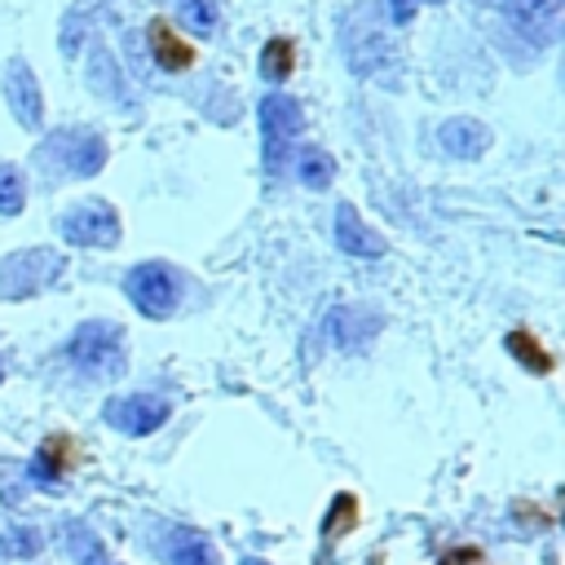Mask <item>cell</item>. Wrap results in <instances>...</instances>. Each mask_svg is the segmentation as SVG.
Segmentation results:
<instances>
[{
    "label": "cell",
    "mask_w": 565,
    "mask_h": 565,
    "mask_svg": "<svg viewBox=\"0 0 565 565\" xmlns=\"http://www.w3.org/2000/svg\"><path fill=\"white\" fill-rule=\"evenodd\" d=\"M428 4H441V0H428Z\"/></svg>",
    "instance_id": "28"
},
{
    "label": "cell",
    "mask_w": 565,
    "mask_h": 565,
    "mask_svg": "<svg viewBox=\"0 0 565 565\" xmlns=\"http://www.w3.org/2000/svg\"><path fill=\"white\" fill-rule=\"evenodd\" d=\"M57 234L71 247H115L119 243V212L110 203H75L57 216Z\"/></svg>",
    "instance_id": "4"
},
{
    "label": "cell",
    "mask_w": 565,
    "mask_h": 565,
    "mask_svg": "<svg viewBox=\"0 0 565 565\" xmlns=\"http://www.w3.org/2000/svg\"><path fill=\"white\" fill-rule=\"evenodd\" d=\"M57 274H62V252L22 247V252L0 260V296L4 300H26V296L44 291L49 282H57Z\"/></svg>",
    "instance_id": "2"
},
{
    "label": "cell",
    "mask_w": 565,
    "mask_h": 565,
    "mask_svg": "<svg viewBox=\"0 0 565 565\" xmlns=\"http://www.w3.org/2000/svg\"><path fill=\"white\" fill-rule=\"evenodd\" d=\"M238 565H269V561H260V556H243Z\"/></svg>",
    "instance_id": "25"
},
{
    "label": "cell",
    "mask_w": 565,
    "mask_h": 565,
    "mask_svg": "<svg viewBox=\"0 0 565 565\" xmlns=\"http://www.w3.org/2000/svg\"><path fill=\"white\" fill-rule=\"evenodd\" d=\"M66 543L75 547V556H79L84 565H102V552H97V543H93V534H88L84 525H71V530H66Z\"/></svg>",
    "instance_id": "23"
},
{
    "label": "cell",
    "mask_w": 565,
    "mask_h": 565,
    "mask_svg": "<svg viewBox=\"0 0 565 565\" xmlns=\"http://www.w3.org/2000/svg\"><path fill=\"white\" fill-rule=\"evenodd\" d=\"M66 459H71V441H66V437H49V441L40 446V455L31 459V477H40V481H57L62 468H66Z\"/></svg>",
    "instance_id": "17"
},
{
    "label": "cell",
    "mask_w": 565,
    "mask_h": 565,
    "mask_svg": "<svg viewBox=\"0 0 565 565\" xmlns=\"http://www.w3.org/2000/svg\"><path fill=\"white\" fill-rule=\"evenodd\" d=\"M335 247L344 252V256H362V260H375V256H384V234L380 230H371L366 221H362V212L353 207V203H340L335 207Z\"/></svg>",
    "instance_id": "10"
},
{
    "label": "cell",
    "mask_w": 565,
    "mask_h": 565,
    "mask_svg": "<svg viewBox=\"0 0 565 565\" xmlns=\"http://www.w3.org/2000/svg\"><path fill=\"white\" fill-rule=\"evenodd\" d=\"M291 71H296V44H291L287 35L265 40V49H260V75H265L269 84H282Z\"/></svg>",
    "instance_id": "16"
},
{
    "label": "cell",
    "mask_w": 565,
    "mask_h": 565,
    "mask_svg": "<svg viewBox=\"0 0 565 565\" xmlns=\"http://www.w3.org/2000/svg\"><path fill=\"white\" fill-rule=\"evenodd\" d=\"M146 40H150V53H154V62H159L163 71H185V66L194 62V49H190V44H181V40H177V31H172L163 18H154V22H150Z\"/></svg>",
    "instance_id": "14"
},
{
    "label": "cell",
    "mask_w": 565,
    "mask_h": 565,
    "mask_svg": "<svg viewBox=\"0 0 565 565\" xmlns=\"http://www.w3.org/2000/svg\"><path fill=\"white\" fill-rule=\"evenodd\" d=\"M561 4L565 0H508L503 9L516 35H525L530 44H552L561 31Z\"/></svg>",
    "instance_id": "9"
},
{
    "label": "cell",
    "mask_w": 565,
    "mask_h": 565,
    "mask_svg": "<svg viewBox=\"0 0 565 565\" xmlns=\"http://www.w3.org/2000/svg\"><path fill=\"white\" fill-rule=\"evenodd\" d=\"M353 516H358L353 494H340V499H335V508L327 512V525H322V530H327V539H340V534H344V521H353Z\"/></svg>",
    "instance_id": "22"
},
{
    "label": "cell",
    "mask_w": 565,
    "mask_h": 565,
    "mask_svg": "<svg viewBox=\"0 0 565 565\" xmlns=\"http://www.w3.org/2000/svg\"><path fill=\"white\" fill-rule=\"evenodd\" d=\"M0 552L4 556H31V552H40V534L26 530V525H4L0 530Z\"/></svg>",
    "instance_id": "21"
},
{
    "label": "cell",
    "mask_w": 565,
    "mask_h": 565,
    "mask_svg": "<svg viewBox=\"0 0 565 565\" xmlns=\"http://www.w3.org/2000/svg\"><path fill=\"white\" fill-rule=\"evenodd\" d=\"M66 362L88 380H119L124 362H128L124 358V331L106 318L75 327V335L66 340Z\"/></svg>",
    "instance_id": "1"
},
{
    "label": "cell",
    "mask_w": 565,
    "mask_h": 565,
    "mask_svg": "<svg viewBox=\"0 0 565 565\" xmlns=\"http://www.w3.org/2000/svg\"><path fill=\"white\" fill-rule=\"evenodd\" d=\"M508 349H512V358H516L521 366H530L534 375H547V371H552V353H543V344H539L530 331H512V335H508Z\"/></svg>",
    "instance_id": "18"
},
{
    "label": "cell",
    "mask_w": 565,
    "mask_h": 565,
    "mask_svg": "<svg viewBox=\"0 0 565 565\" xmlns=\"http://www.w3.org/2000/svg\"><path fill=\"white\" fill-rule=\"evenodd\" d=\"M437 141H441V150H446L450 159H481V154L490 150V128H486L481 119L459 115V119H446V124L437 128Z\"/></svg>",
    "instance_id": "11"
},
{
    "label": "cell",
    "mask_w": 565,
    "mask_h": 565,
    "mask_svg": "<svg viewBox=\"0 0 565 565\" xmlns=\"http://www.w3.org/2000/svg\"><path fill=\"white\" fill-rule=\"evenodd\" d=\"M0 88H4V102H9L13 119H18L22 128H40V119H44V93H40L35 71H31L22 57H9V62H4Z\"/></svg>",
    "instance_id": "6"
},
{
    "label": "cell",
    "mask_w": 565,
    "mask_h": 565,
    "mask_svg": "<svg viewBox=\"0 0 565 565\" xmlns=\"http://www.w3.org/2000/svg\"><path fill=\"white\" fill-rule=\"evenodd\" d=\"M327 331H331V340H335L340 349H358V344H366V340L380 331V318L366 313V309H349V305H340V309H331Z\"/></svg>",
    "instance_id": "13"
},
{
    "label": "cell",
    "mask_w": 565,
    "mask_h": 565,
    "mask_svg": "<svg viewBox=\"0 0 565 565\" xmlns=\"http://www.w3.org/2000/svg\"><path fill=\"white\" fill-rule=\"evenodd\" d=\"M168 397L159 393H132V397H115L106 406V424H115L124 437H146L159 424H168Z\"/></svg>",
    "instance_id": "7"
},
{
    "label": "cell",
    "mask_w": 565,
    "mask_h": 565,
    "mask_svg": "<svg viewBox=\"0 0 565 565\" xmlns=\"http://www.w3.org/2000/svg\"><path fill=\"white\" fill-rule=\"evenodd\" d=\"M124 291H128V300L146 318H168L177 309V300H181V274L168 260H146V265H132L128 269Z\"/></svg>",
    "instance_id": "3"
},
{
    "label": "cell",
    "mask_w": 565,
    "mask_h": 565,
    "mask_svg": "<svg viewBox=\"0 0 565 565\" xmlns=\"http://www.w3.org/2000/svg\"><path fill=\"white\" fill-rule=\"evenodd\" d=\"M415 4H419V0H388V18H393L397 26H406V22L415 18Z\"/></svg>",
    "instance_id": "24"
},
{
    "label": "cell",
    "mask_w": 565,
    "mask_h": 565,
    "mask_svg": "<svg viewBox=\"0 0 565 565\" xmlns=\"http://www.w3.org/2000/svg\"><path fill=\"white\" fill-rule=\"evenodd\" d=\"M477 4H508V0H477Z\"/></svg>",
    "instance_id": "26"
},
{
    "label": "cell",
    "mask_w": 565,
    "mask_h": 565,
    "mask_svg": "<svg viewBox=\"0 0 565 565\" xmlns=\"http://www.w3.org/2000/svg\"><path fill=\"white\" fill-rule=\"evenodd\" d=\"M296 177H300L305 190H327L335 181V159L327 150H318V146H305L296 154Z\"/></svg>",
    "instance_id": "15"
},
{
    "label": "cell",
    "mask_w": 565,
    "mask_h": 565,
    "mask_svg": "<svg viewBox=\"0 0 565 565\" xmlns=\"http://www.w3.org/2000/svg\"><path fill=\"white\" fill-rule=\"evenodd\" d=\"M163 561L168 565H221L212 539L199 534V530H190V525H181V530H172L163 539Z\"/></svg>",
    "instance_id": "12"
},
{
    "label": "cell",
    "mask_w": 565,
    "mask_h": 565,
    "mask_svg": "<svg viewBox=\"0 0 565 565\" xmlns=\"http://www.w3.org/2000/svg\"><path fill=\"white\" fill-rule=\"evenodd\" d=\"M26 207V181L13 163H0V216H18Z\"/></svg>",
    "instance_id": "19"
},
{
    "label": "cell",
    "mask_w": 565,
    "mask_h": 565,
    "mask_svg": "<svg viewBox=\"0 0 565 565\" xmlns=\"http://www.w3.org/2000/svg\"><path fill=\"white\" fill-rule=\"evenodd\" d=\"M260 137H265V163L269 168H278V154L296 141V132L305 128V110H300V102L296 97H287V93H269V97H260Z\"/></svg>",
    "instance_id": "5"
},
{
    "label": "cell",
    "mask_w": 565,
    "mask_h": 565,
    "mask_svg": "<svg viewBox=\"0 0 565 565\" xmlns=\"http://www.w3.org/2000/svg\"><path fill=\"white\" fill-rule=\"evenodd\" d=\"M177 22L190 26L194 35H212L216 31V4L212 0H181L177 4Z\"/></svg>",
    "instance_id": "20"
},
{
    "label": "cell",
    "mask_w": 565,
    "mask_h": 565,
    "mask_svg": "<svg viewBox=\"0 0 565 565\" xmlns=\"http://www.w3.org/2000/svg\"><path fill=\"white\" fill-rule=\"evenodd\" d=\"M0 380H4V362H0Z\"/></svg>",
    "instance_id": "27"
},
{
    "label": "cell",
    "mask_w": 565,
    "mask_h": 565,
    "mask_svg": "<svg viewBox=\"0 0 565 565\" xmlns=\"http://www.w3.org/2000/svg\"><path fill=\"white\" fill-rule=\"evenodd\" d=\"M49 150L62 159V168L71 177H97L106 163V141L93 128H71V132H53Z\"/></svg>",
    "instance_id": "8"
}]
</instances>
